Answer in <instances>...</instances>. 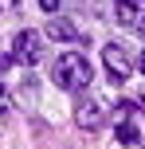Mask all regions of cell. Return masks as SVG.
I'll return each instance as SVG.
<instances>
[{
	"label": "cell",
	"mask_w": 145,
	"mask_h": 149,
	"mask_svg": "<svg viewBox=\"0 0 145 149\" xmlns=\"http://www.w3.org/2000/svg\"><path fill=\"white\" fill-rule=\"evenodd\" d=\"M12 59L24 63V67H35V63L43 59V36L31 31V28L16 31V39H12Z\"/></svg>",
	"instance_id": "3"
},
{
	"label": "cell",
	"mask_w": 145,
	"mask_h": 149,
	"mask_svg": "<svg viewBox=\"0 0 145 149\" xmlns=\"http://www.w3.org/2000/svg\"><path fill=\"white\" fill-rule=\"evenodd\" d=\"M51 79H55L59 90H86L90 79H94V71H90V63H86L83 51H63L55 59V67H51Z\"/></svg>",
	"instance_id": "1"
},
{
	"label": "cell",
	"mask_w": 145,
	"mask_h": 149,
	"mask_svg": "<svg viewBox=\"0 0 145 149\" xmlns=\"http://www.w3.org/2000/svg\"><path fill=\"white\" fill-rule=\"evenodd\" d=\"M137 31H141V39H145V20H141V28H137Z\"/></svg>",
	"instance_id": "10"
},
{
	"label": "cell",
	"mask_w": 145,
	"mask_h": 149,
	"mask_svg": "<svg viewBox=\"0 0 145 149\" xmlns=\"http://www.w3.org/2000/svg\"><path fill=\"white\" fill-rule=\"evenodd\" d=\"M102 63H106V74H110V82H114V86H122V82L130 79V71H133L130 47L118 43V39H110V43L102 47Z\"/></svg>",
	"instance_id": "2"
},
{
	"label": "cell",
	"mask_w": 145,
	"mask_h": 149,
	"mask_svg": "<svg viewBox=\"0 0 145 149\" xmlns=\"http://www.w3.org/2000/svg\"><path fill=\"white\" fill-rule=\"evenodd\" d=\"M39 8H43L47 16H55V12H59V0H39Z\"/></svg>",
	"instance_id": "8"
},
{
	"label": "cell",
	"mask_w": 145,
	"mask_h": 149,
	"mask_svg": "<svg viewBox=\"0 0 145 149\" xmlns=\"http://www.w3.org/2000/svg\"><path fill=\"white\" fill-rule=\"evenodd\" d=\"M47 36H51L55 43H78L83 31H78L71 20H63V16H51V20H47Z\"/></svg>",
	"instance_id": "6"
},
{
	"label": "cell",
	"mask_w": 145,
	"mask_h": 149,
	"mask_svg": "<svg viewBox=\"0 0 145 149\" xmlns=\"http://www.w3.org/2000/svg\"><path fill=\"white\" fill-rule=\"evenodd\" d=\"M114 137L122 145H137V126H133V122H122V126L114 130Z\"/></svg>",
	"instance_id": "7"
},
{
	"label": "cell",
	"mask_w": 145,
	"mask_h": 149,
	"mask_svg": "<svg viewBox=\"0 0 145 149\" xmlns=\"http://www.w3.org/2000/svg\"><path fill=\"white\" fill-rule=\"evenodd\" d=\"M114 20L126 24V28H141V20H145V0H118V4H114Z\"/></svg>",
	"instance_id": "5"
},
{
	"label": "cell",
	"mask_w": 145,
	"mask_h": 149,
	"mask_svg": "<svg viewBox=\"0 0 145 149\" xmlns=\"http://www.w3.org/2000/svg\"><path fill=\"white\" fill-rule=\"evenodd\" d=\"M75 122H78V130H86V134L102 130V126H106V102L94 98V94H83L78 106H75Z\"/></svg>",
	"instance_id": "4"
},
{
	"label": "cell",
	"mask_w": 145,
	"mask_h": 149,
	"mask_svg": "<svg viewBox=\"0 0 145 149\" xmlns=\"http://www.w3.org/2000/svg\"><path fill=\"white\" fill-rule=\"evenodd\" d=\"M137 71H141V74H145V51H141V55H137Z\"/></svg>",
	"instance_id": "9"
}]
</instances>
